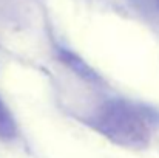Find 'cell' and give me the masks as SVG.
<instances>
[{"mask_svg": "<svg viewBox=\"0 0 159 158\" xmlns=\"http://www.w3.org/2000/svg\"><path fill=\"white\" fill-rule=\"evenodd\" d=\"M156 2H158V5H159V0H156Z\"/></svg>", "mask_w": 159, "mask_h": 158, "instance_id": "4", "label": "cell"}, {"mask_svg": "<svg viewBox=\"0 0 159 158\" xmlns=\"http://www.w3.org/2000/svg\"><path fill=\"white\" fill-rule=\"evenodd\" d=\"M57 56H59V59H60L62 64H65L70 70H73L84 81L94 82V84H98V82L102 81V78L99 76V73L93 67H90L82 57H79L76 53L70 51V50H65V48H60L57 51Z\"/></svg>", "mask_w": 159, "mask_h": 158, "instance_id": "2", "label": "cell"}, {"mask_svg": "<svg viewBox=\"0 0 159 158\" xmlns=\"http://www.w3.org/2000/svg\"><path fill=\"white\" fill-rule=\"evenodd\" d=\"M17 136V124L11 110L0 98V140L11 141Z\"/></svg>", "mask_w": 159, "mask_h": 158, "instance_id": "3", "label": "cell"}, {"mask_svg": "<svg viewBox=\"0 0 159 158\" xmlns=\"http://www.w3.org/2000/svg\"><path fill=\"white\" fill-rule=\"evenodd\" d=\"M91 122L101 135L120 147L144 149L152 140L144 112L125 99H108L98 108Z\"/></svg>", "mask_w": 159, "mask_h": 158, "instance_id": "1", "label": "cell"}]
</instances>
